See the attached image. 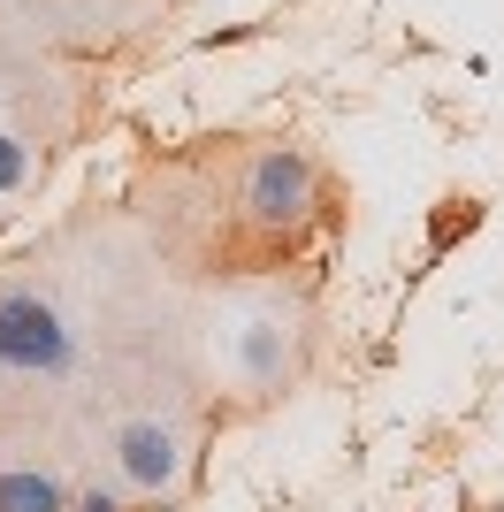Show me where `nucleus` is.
Returning <instances> with one entry per match:
<instances>
[{
    "label": "nucleus",
    "mask_w": 504,
    "mask_h": 512,
    "mask_svg": "<svg viewBox=\"0 0 504 512\" xmlns=\"http://www.w3.org/2000/svg\"><path fill=\"white\" fill-rule=\"evenodd\" d=\"M230 214L260 245H298L329 214V176L298 138H252L230 176Z\"/></svg>",
    "instance_id": "nucleus-1"
},
{
    "label": "nucleus",
    "mask_w": 504,
    "mask_h": 512,
    "mask_svg": "<svg viewBox=\"0 0 504 512\" xmlns=\"http://www.w3.org/2000/svg\"><path fill=\"white\" fill-rule=\"evenodd\" d=\"M0 375H16V383L77 375V321L46 299L39 283H8L0 291Z\"/></svg>",
    "instance_id": "nucleus-2"
},
{
    "label": "nucleus",
    "mask_w": 504,
    "mask_h": 512,
    "mask_svg": "<svg viewBox=\"0 0 504 512\" xmlns=\"http://www.w3.org/2000/svg\"><path fill=\"white\" fill-rule=\"evenodd\" d=\"M107 467H115V490L130 505H176L191 482V444L161 413H130L107 428Z\"/></svg>",
    "instance_id": "nucleus-3"
},
{
    "label": "nucleus",
    "mask_w": 504,
    "mask_h": 512,
    "mask_svg": "<svg viewBox=\"0 0 504 512\" xmlns=\"http://www.w3.org/2000/svg\"><path fill=\"white\" fill-rule=\"evenodd\" d=\"M230 352H237V375H245L252 390H283V383H291V329H283L275 314L237 321Z\"/></svg>",
    "instance_id": "nucleus-4"
},
{
    "label": "nucleus",
    "mask_w": 504,
    "mask_h": 512,
    "mask_svg": "<svg viewBox=\"0 0 504 512\" xmlns=\"http://www.w3.org/2000/svg\"><path fill=\"white\" fill-rule=\"evenodd\" d=\"M0 512H69V482L54 467H0Z\"/></svg>",
    "instance_id": "nucleus-5"
},
{
    "label": "nucleus",
    "mask_w": 504,
    "mask_h": 512,
    "mask_svg": "<svg viewBox=\"0 0 504 512\" xmlns=\"http://www.w3.org/2000/svg\"><path fill=\"white\" fill-rule=\"evenodd\" d=\"M31 176H39V146H31L23 130H0V199L23 192Z\"/></svg>",
    "instance_id": "nucleus-6"
},
{
    "label": "nucleus",
    "mask_w": 504,
    "mask_h": 512,
    "mask_svg": "<svg viewBox=\"0 0 504 512\" xmlns=\"http://www.w3.org/2000/svg\"><path fill=\"white\" fill-rule=\"evenodd\" d=\"M69 512H138L115 482H84V490H69Z\"/></svg>",
    "instance_id": "nucleus-7"
}]
</instances>
